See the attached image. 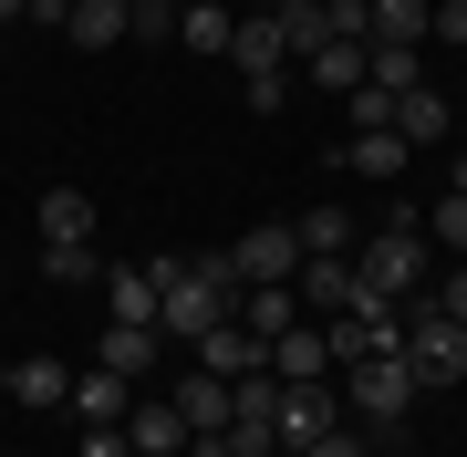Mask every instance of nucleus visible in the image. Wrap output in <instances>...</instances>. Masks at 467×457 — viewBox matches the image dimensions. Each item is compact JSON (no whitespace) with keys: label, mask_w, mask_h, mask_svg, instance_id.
Instances as JSON below:
<instances>
[{"label":"nucleus","mask_w":467,"mask_h":457,"mask_svg":"<svg viewBox=\"0 0 467 457\" xmlns=\"http://www.w3.org/2000/svg\"><path fill=\"white\" fill-rule=\"evenodd\" d=\"M156 271V333L167 343H198V333H218V322L239 312V271H229V250H156L146 260Z\"/></svg>","instance_id":"1"},{"label":"nucleus","mask_w":467,"mask_h":457,"mask_svg":"<svg viewBox=\"0 0 467 457\" xmlns=\"http://www.w3.org/2000/svg\"><path fill=\"white\" fill-rule=\"evenodd\" d=\"M353 271H364V291H384V302H426V281H436V260H426V219L416 208H395L384 229H364L353 239Z\"/></svg>","instance_id":"2"},{"label":"nucleus","mask_w":467,"mask_h":457,"mask_svg":"<svg viewBox=\"0 0 467 457\" xmlns=\"http://www.w3.org/2000/svg\"><path fill=\"white\" fill-rule=\"evenodd\" d=\"M333 385H343V416H353V426H374V437H395V426H405V406H416V374H405V354L343 364Z\"/></svg>","instance_id":"3"},{"label":"nucleus","mask_w":467,"mask_h":457,"mask_svg":"<svg viewBox=\"0 0 467 457\" xmlns=\"http://www.w3.org/2000/svg\"><path fill=\"white\" fill-rule=\"evenodd\" d=\"M405 374H416V385H457V374H467V322L405 302Z\"/></svg>","instance_id":"4"},{"label":"nucleus","mask_w":467,"mask_h":457,"mask_svg":"<svg viewBox=\"0 0 467 457\" xmlns=\"http://www.w3.org/2000/svg\"><path fill=\"white\" fill-rule=\"evenodd\" d=\"M291 291H301V322H333V312H364V302H384V291H364V271H353V260H301L291 271Z\"/></svg>","instance_id":"5"},{"label":"nucleus","mask_w":467,"mask_h":457,"mask_svg":"<svg viewBox=\"0 0 467 457\" xmlns=\"http://www.w3.org/2000/svg\"><path fill=\"white\" fill-rule=\"evenodd\" d=\"M229 271H239V291H250V281H291V271H301V239H291V219H260V229L229 250Z\"/></svg>","instance_id":"6"},{"label":"nucleus","mask_w":467,"mask_h":457,"mask_svg":"<svg viewBox=\"0 0 467 457\" xmlns=\"http://www.w3.org/2000/svg\"><path fill=\"white\" fill-rule=\"evenodd\" d=\"M156 354H167V333H156V322H104V343H94V364L125 374V385H156Z\"/></svg>","instance_id":"7"},{"label":"nucleus","mask_w":467,"mask_h":457,"mask_svg":"<svg viewBox=\"0 0 467 457\" xmlns=\"http://www.w3.org/2000/svg\"><path fill=\"white\" fill-rule=\"evenodd\" d=\"M125 447H135V457H187V416L167 406V385L125 406Z\"/></svg>","instance_id":"8"},{"label":"nucleus","mask_w":467,"mask_h":457,"mask_svg":"<svg viewBox=\"0 0 467 457\" xmlns=\"http://www.w3.org/2000/svg\"><path fill=\"white\" fill-rule=\"evenodd\" d=\"M333 416H343V395H333V385H281V447H270V457H301Z\"/></svg>","instance_id":"9"},{"label":"nucleus","mask_w":467,"mask_h":457,"mask_svg":"<svg viewBox=\"0 0 467 457\" xmlns=\"http://www.w3.org/2000/svg\"><path fill=\"white\" fill-rule=\"evenodd\" d=\"M229 395H239V385H218L208 364H187L177 385H167V406L187 416V437H218V426H229Z\"/></svg>","instance_id":"10"},{"label":"nucleus","mask_w":467,"mask_h":457,"mask_svg":"<svg viewBox=\"0 0 467 457\" xmlns=\"http://www.w3.org/2000/svg\"><path fill=\"white\" fill-rule=\"evenodd\" d=\"M198 364L218 374V385H239V374H270V343L250 333V322H218V333H198Z\"/></svg>","instance_id":"11"},{"label":"nucleus","mask_w":467,"mask_h":457,"mask_svg":"<svg viewBox=\"0 0 467 457\" xmlns=\"http://www.w3.org/2000/svg\"><path fill=\"white\" fill-rule=\"evenodd\" d=\"M270 374H281V385H333V343H322V322H291V333L270 343Z\"/></svg>","instance_id":"12"},{"label":"nucleus","mask_w":467,"mask_h":457,"mask_svg":"<svg viewBox=\"0 0 467 457\" xmlns=\"http://www.w3.org/2000/svg\"><path fill=\"white\" fill-rule=\"evenodd\" d=\"M0 395H11V406H73V364L63 354H21L0 374Z\"/></svg>","instance_id":"13"},{"label":"nucleus","mask_w":467,"mask_h":457,"mask_svg":"<svg viewBox=\"0 0 467 457\" xmlns=\"http://www.w3.org/2000/svg\"><path fill=\"white\" fill-rule=\"evenodd\" d=\"M395 136H405V146H447V136H457V104L436 94V84H405V94H395Z\"/></svg>","instance_id":"14"},{"label":"nucleus","mask_w":467,"mask_h":457,"mask_svg":"<svg viewBox=\"0 0 467 457\" xmlns=\"http://www.w3.org/2000/svg\"><path fill=\"white\" fill-rule=\"evenodd\" d=\"M135 32V0H73L63 11V42H84V52H115Z\"/></svg>","instance_id":"15"},{"label":"nucleus","mask_w":467,"mask_h":457,"mask_svg":"<svg viewBox=\"0 0 467 457\" xmlns=\"http://www.w3.org/2000/svg\"><path fill=\"white\" fill-rule=\"evenodd\" d=\"M135 395H146V385H125V374H104V364H84V374H73V416H84V426H125V406H135Z\"/></svg>","instance_id":"16"},{"label":"nucleus","mask_w":467,"mask_h":457,"mask_svg":"<svg viewBox=\"0 0 467 457\" xmlns=\"http://www.w3.org/2000/svg\"><path fill=\"white\" fill-rule=\"evenodd\" d=\"M229 322H250L260 343H281L291 322H301V291H291V281H250V291H239V312H229Z\"/></svg>","instance_id":"17"},{"label":"nucleus","mask_w":467,"mask_h":457,"mask_svg":"<svg viewBox=\"0 0 467 457\" xmlns=\"http://www.w3.org/2000/svg\"><path fill=\"white\" fill-rule=\"evenodd\" d=\"M229 63H239V73H281V63H291L281 21H270V11H239V32H229Z\"/></svg>","instance_id":"18"},{"label":"nucleus","mask_w":467,"mask_h":457,"mask_svg":"<svg viewBox=\"0 0 467 457\" xmlns=\"http://www.w3.org/2000/svg\"><path fill=\"white\" fill-rule=\"evenodd\" d=\"M104 322H156V271L146 260H115L104 271Z\"/></svg>","instance_id":"19"},{"label":"nucleus","mask_w":467,"mask_h":457,"mask_svg":"<svg viewBox=\"0 0 467 457\" xmlns=\"http://www.w3.org/2000/svg\"><path fill=\"white\" fill-rule=\"evenodd\" d=\"M405 156H416L405 136H343V146H333V167H353V177H374V187H395V177H405Z\"/></svg>","instance_id":"20"},{"label":"nucleus","mask_w":467,"mask_h":457,"mask_svg":"<svg viewBox=\"0 0 467 457\" xmlns=\"http://www.w3.org/2000/svg\"><path fill=\"white\" fill-rule=\"evenodd\" d=\"M374 42L416 52V42H426V0H364V52H374Z\"/></svg>","instance_id":"21"},{"label":"nucleus","mask_w":467,"mask_h":457,"mask_svg":"<svg viewBox=\"0 0 467 457\" xmlns=\"http://www.w3.org/2000/svg\"><path fill=\"white\" fill-rule=\"evenodd\" d=\"M291 239H301V260H353V239H364V229H353L343 208H301Z\"/></svg>","instance_id":"22"},{"label":"nucleus","mask_w":467,"mask_h":457,"mask_svg":"<svg viewBox=\"0 0 467 457\" xmlns=\"http://www.w3.org/2000/svg\"><path fill=\"white\" fill-rule=\"evenodd\" d=\"M291 73H301V84H322V94H333V104H343L353 84H364V42H322V52H312V63H291Z\"/></svg>","instance_id":"23"},{"label":"nucleus","mask_w":467,"mask_h":457,"mask_svg":"<svg viewBox=\"0 0 467 457\" xmlns=\"http://www.w3.org/2000/svg\"><path fill=\"white\" fill-rule=\"evenodd\" d=\"M229 32H239L229 0H187L177 11V52H229Z\"/></svg>","instance_id":"24"},{"label":"nucleus","mask_w":467,"mask_h":457,"mask_svg":"<svg viewBox=\"0 0 467 457\" xmlns=\"http://www.w3.org/2000/svg\"><path fill=\"white\" fill-rule=\"evenodd\" d=\"M32 229H42V239H94V198H84V187H42Z\"/></svg>","instance_id":"25"},{"label":"nucleus","mask_w":467,"mask_h":457,"mask_svg":"<svg viewBox=\"0 0 467 457\" xmlns=\"http://www.w3.org/2000/svg\"><path fill=\"white\" fill-rule=\"evenodd\" d=\"M42 281H52V291H73V281H104L94 239H42Z\"/></svg>","instance_id":"26"},{"label":"nucleus","mask_w":467,"mask_h":457,"mask_svg":"<svg viewBox=\"0 0 467 457\" xmlns=\"http://www.w3.org/2000/svg\"><path fill=\"white\" fill-rule=\"evenodd\" d=\"M426 250H457V260H467V198H457V187L426 208Z\"/></svg>","instance_id":"27"},{"label":"nucleus","mask_w":467,"mask_h":457,"mask_svg":"<svg viewBox=\"0 0 467 457\" xmlns=\"http://www.w3.org/2000/svg\"><path fill=\"white\" fill-rule=\"evenodd\" d=\"M301 457H374V426H353V416H333V426H322L312 447H301Z\"/></svg>","instance_id":"28"},{"label":"nucleus","mask_w":467,"mask_h":457,"mask_svg":"<svg viewBox=\"0 0 467 457\" xmlns=\"http://www.w3.org/2000/svg\"><path fill=\"white\" fill-rule=\"evenodd\" d=\"M426 312H447V322H467V260H457V271H436V281H426Z\"/></svg>","instance_id":"29"},{"label":"nucleus","mask_w":467,"mask_h":457,"mask_svg":"<svg viewBox=\"0 0 467 457\" xmlns=\"http://www.w3.org/2000/svg\"><path fill=\"white\" fill-rule=\"evenodd\" d=\"M125 42H177V11H167V0H135V32Z\"/></svg>","instance_id":"30"},{"label":"nucleus","mask_w":467,"mask_h":457,"mask_svg":"<svg viewBox=\"0 0 467 457\" xmlns=\"http://www.w3.org/2000/svg\"><path fill=\"white\" fill-rule=\"evenodd\" d=\"M281 104H291V63L281 73H250V115H281Z\"/></svg>","instance_id":"31"},{"label":"nucleus","mask_w":467,"mask_h":457,"mask_svg":"<svg viewBox=\"0 0 467 457\" xmlns=\"http://www.w3.org/2000/svg\"><path fill=\"white\" fill-rule=\"evenodd\" d=\"M84 457H135V447H125V426H84Z\"/></svg>","instance_id":"32"},{"label":"nucleus","mask_w":467,"mask_h":457,"mask_svg":"<svg viewBox=\"0 0 467 457\" xmlns=\"http://www.w3.org/2000/svg\"><path fill=\"white\" fill-rule=\"evenodd\" d=\"M250 11H270V21H291V11H312V0H250Z\"/></svg>","instance_id":"33"},{"label":"nucleus","mask_w":467,"mask_h":457,"mask_svg":"<svg viewBox=\"0 0 467 457\" xmlns=\"http://www.w3.org/2000/svg\"><path fill=\"white\" fill-rule=\"evenodd\" d=\"M63 11H73V0H32V21H52V32H63Z\"/></svg>","instance_id":"34"},{"label":"nucleus","mask_w":467,"mask_h":457,"mask_svg":"<svg viewBox=\"0 0 467 457\" xmlns=\"http://www.w3.org/2000/svg\"><path fill=\"white\" fill-rule=\"evenodd\" d=\"M0 21H32V0H0Z\"/></svg>","instance_id":"35"},{"label":"nucleus","mask_w":467,"mask_h":457,"mask_svg":"<svg viewBox=\"0 0 467 457\" xmlns=\"http://www.w3.org/2000/svg\"><path fill=\"white\" fill-rule=\"evenodd\" d=\"M447 187H457V198H467V156H457V167H447Z\"/></svg>","instance_id":"36"},{"label":"nucleus","mask_w":467,"mask_h":457,"mask_svg":"<svg viewBox=\"0 0 467 457\" xmlns=\"http://www.w3.org/2000/svg\"><path fill=\"white\" fill-rule=\"evenodd\" d=\"M457 156H467V115H457Z\"/></svg>","instance_id":"37"}]
</instances>
